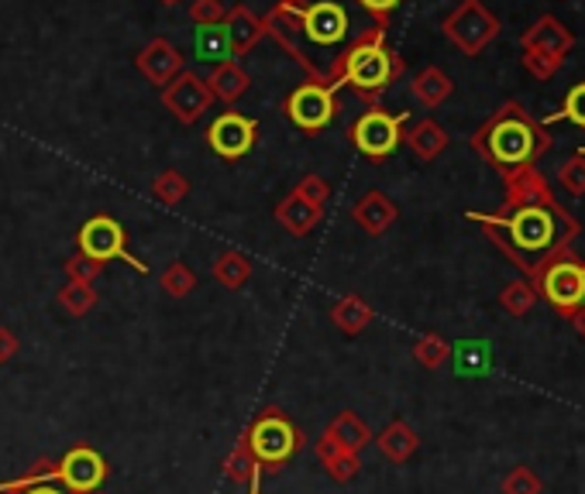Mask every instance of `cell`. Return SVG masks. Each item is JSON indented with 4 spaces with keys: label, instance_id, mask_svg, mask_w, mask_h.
Instances as JSON below:
<instances>
[{
    "label": "cell",
    "instance_id": "obj_1",
    "mask_svg": "<svg viewBox=\"0 0 585 494\" xmlns=\"http://www.w3.org/2000/svg\"><path fill=\"white\" fill-rule=\"evenodd\" d=\"M503 206L496 213H468L499 248V254L531 282L552 261L575 251L582 223L568 213L537 165L503 175Z\"/></svg>",
    "mask_w": 585,
    "mask_h": 494
},
{
    "label": "cell",
    "instance_id": "obj_2",
    "mask_svg": "<svg viewBox=\"0 0 585 494\" xmlns=\"http://www.w3.org/2000/svg\"><path fill=\"white\" fill-rule=\"evenodd\" d=\"M355 0H279L266 21V38L297 62L310 83L331 87V72L345 49L369 28H358L351 18Z\"/></svg>",
    "mask_w": 585,
    "mask_h": 494
},
{
    "label": "cell",
    "instance_id": "obj_3",
    "mask_svg": "<svg viewBox=\"0 0 585 494\" xmlns=\"http://www.w3.org/2000/svg\"><path fill=\"white\" fill-rule=\"evenodd\" d=\"M552 131L524 110V103L509 100L493 118L472 134V151L499 175L537 165L541 155L552 151Z\"/></svg>",
    "mask_w": 585,
    "mask_h": 494
},
{
    "label": "cell",
    "instance_id": "obj_4",
    "mask_svg": "<svg viewBox=\"0 0 585 494\" xmlns=\"http://www.w3.org/2000/svg\"><path fill=\"white\" fill-rule=\"evenodd\" d=\"M407 72L404 56H396L386 42V28L369 24L355 42L345 49L331 72V90L348 87L358 100L379 107V97Z\"/></svg>",
    "mask_w": 585,
    "mask_h": 494
},
{
    "label": "cell",
    "instance_id": "obj_5",
    "mask_svg": "<svg viewBox=\"0 0 585 494\" xmlns=\"http://www.w3.org/2000/svg\"><path fill=\"white\" fill-rule=\"evenodd\" d=\"M245 443L251 450L255 464L266 471H279L292 461V453L304 446V433L300 426L289 420L282 409H266L259 412V420H255L245 433Z\"/></svg>",
    "mask_w": 585,
    "mask_h": 494
},
{
    "label": "cell",
    "instance_id": "obj_6",
    "mask_svg": "<svg viewBox=\"0 0 585 494\" xmlns=\"http://www.w3.org/2000/svg\"><path fill=\"white\" fill-rule=\"evenodd\" d=\"M531 285H534L537 299H544L558 316L572 320L585 306V261H578L572 251V254L552 261L547 269H541L531 279Z\"/></svg>",
    "mask_w": 585,
    "mask_h": 494
},
{
    "label": "cell",
    "instance_id": "obj_7",
    "mask_svg": "<svg viewBox=\"0 0 585 494\" xmlns=\"http://www.w3.org/2000/svg\"><path fill=\"white\" fill-rule=\"evenodd\" d=\"M442 31L462 56L475 59L479 52H486V46L496 42L503 24L483 0H462V4L442 21Z\"/></svg>",
    "mask_w": 585,
    "mask_h": 494
},
{
    "label": "cell",
    "instance_id": "obj_8",
    "mask_svg": "<svg viewBox=\"0 0 585 494\" xmlns=\"http://www.w3.org/2000/svg\"><path fill=\"white\" fill-rule=\"evenodd\" d=\"M77 248H80V254H87V258H93V261H100V264H107V261H125V264H131L135 272L149 275V264L131 254V248H128V231L121 226V220L107 216V213H97V216H90V220L80 226Z\"/></svg>",
    "mask_w": 585,
    "mask_h": 494
},
{
    "label": "cell",
    "instance_id": "obj_9",
    "mask_svg": "<svg viewBox=\"0 0 585 494\" xmlns=\"http://www.w3.org/2000/svg\"><path fill=\"white\" fill-rule=\"evenodd\" d=\"M404 124H407V110L389 113L386 107H369L351 124L348 138H351L355 151H361L365 159L383 162V159L393 155L399 144H404Z\"/></svg>",
    "mask_w": 585,
    "mask_h": 494
},
{
    "label": "cell",
    "instance_id": "obj_10",
    "mask_svg": "<svg viewBox=\"0 0 585 494\" xmlns=\"http://www.w3.org/2000/svg\"><path fill=\"white\" fill-rule=\"evenodd\" d=\"M282 110H286V118H289L292 124H297L300 131L317 134V131H324L327 124H331V121L338 118L341 103H338V90L307 80V83H300L297 90H289Z\"/></svg>",
    "mask_w": 585,
    "mask_h": 494
},
{
    "label": "cell",
    "instance_id": "obj_11",
    "mask_svg": "<svg viewBox=\"0 0 585 494\" xmlns=\"http://www.w3.org/2000/svg\"><path fill=\"white\" fill-rule=\"evenodd\" d=\"M52 477L72 494H97L107 481V461L93 446H72L59 461H52Z\"/></svg>",
    "mask_w": 585,
    "mask_h": 494
},
{
    "label": "cell",
    "instance_id": "obj_12",
    "mask_svg": "<svg viewBox=\"0 0 585 494\" xmlns=\"http://www.w3.org/2000/svg\"><path fill=\"white\" fill-rule=\"evenodd\" d=\"M259 141V121L255 118H245L238 110H225L221 118H217L210 128H207V144L217 159L225 162H238L245 159L248 151Z\"/></svg>",
    "mask_w": 585,
    "mask_h": 494
},
{
    "label": "cell",
    "instance_id": "obj_13",
    "mask_svg": "<svg viewBox=\"0 0 585 494\" xmlns=\"http://www.w3.org/2000/svg\"><path fill=\"white\" fill-rule=\"evenodd\" d=\"M210 103H214V93H210L207 80L197 72H190V69H182L176 80L162 90V107L187 128L204 118V113L210 110Z\"/></svg>",
    "mask_w": 585,
    "mask_h": 494
},
{
    "label": "cell",
    "instance_id": "obj_14",
    "mask_svg": "<svg viewBox=\"0 0 585 494\" xmlns=\"http://www.w3.org/2000/svg\"><path fill=\"white\" fill-rule=\"evenodd\" d=\"M135 69L149 80L152 87L166 90L176 75L187 69V56H182L169 38H152L149 46H145L138 56H135Z\"/></svg>",
    "mask_w": 585,
    "mask_h": 494
},
{
    "label": "cell",
    "instance_id": "obj_15",
    "mask_svg": "<svg viewBox=\"0 0 585 494\" xmlns=\"http://www.w3.org/2000/svg\"><path fill=\"white\" fill-rule=\"evenodd\" d=\"M520 46H524V52H544V56L565 62V56L575 49V34L555 14H544L524 31Z\"/></svg>",
    "mask_w": 585,
    "mask_h": 494
},
{
    "label": "cell",
    "instance_id": "obj_16",
    "mask_svg": "<svg viewBox=\"0 0 585 494\" xmlns=\"http://www.w3.org/2000/svg\"><path fill=\"white\" fill-rule=\"evenodd\" d=\"M396 216H399L396 203H393L386 193H379V189H373V193H365V196L351 206V220H355L369 238H383V234L389 231V226L396 223Z\"/></svg>",
    "mask_w": 585,
    "mask_h": 494
},
{
    "label": "cell",
    "instance_id": "obj_17",
    "mask_svg": "<svg viewBox=\"0 0 585 494\" xmlns=\"http://www.w3.org/2000/svg\"><path fill=\"white\" fill-rule=\"evenodd\" d=\"M225 24H228V38H231V56H235V62L245 59V56L266 38V21H262L259 14H251L248 4L228 8Z\"/></svg>",
    "mask_w": 585,
    "mask_h": 494
},
{
    "label": "cell",
    "instance_id": "obj_18",
    "mask_svg": "<svg viewBox=\"0 0 585 494\" xmlns=\"http://www.w3.org/2000/svg\"><path fill=\"white\" fill-rule=\"evenodd\" d=\"M276 220H279V226H286V231H289L292 238H307L310 231H317V223L324 220V206L304 200V196L297 193V189H292L289 196L279 200Z\"/></svg>",
    "mask_w": 585,
    "mask_h": 494
},
{
    "label": "cell",
    "instance_id": "obj_19",
    "mask_svg": "<svg viewBox=\"0 0 585 494\" xmlns=\"http://www.w3.org/2000/svg\"><path fill=\"white\" fill-rule=\"evenodd\" d=\"M207 87L214 93V100H221V103H238L248 87H251V75L245 72L241 62H221V65H214V72L207 75Z\"/></svg>",
    "mask_w": 585,
    "mask_h": 494
},
{
    "label": "cell",
    "instance_id": "obj_20",
    "mask_svg": "<svg viewBox=\"0 0 585 494\" xmlns=\"http://www.w3.org/2000/svg\"><path fill=\"white\" fill-rule=\"evenodd\" d=\"M376 446H379V453L389 461V464H407L414 453H417V446H420V436L414 433V426L410 423H404V420H393L379 436H376Z\"/></svg>",
    "mask_w": 585,
    "mask_h": 494
},
{
    "label": "cell",
    "instance_id": "obj_21",
    "mask_svg": "<svg viewBox=\"0 0 585 494\" xmlns=\"http://www.w3.org/2000/svg\"><path fill=\"white\" fill-rule=\"evenodd\" d=\"M317 461L324 464L327 477L338 481V484H348L361 471V457H358V453L341 450L331 436H320L317 440Z\"/></svg>",
    "mask_w": 585,
    "mask_h": 494
},
{
    "label": "cell",
    "instance_id": "obj_22",
    "mask_svg": "<svg viewBox=\"0 0 585 494\" xmlns=\"http://www.w3.org/2000/svg\"><path fill=\"white\" fill-rule=\"evenodd\" d=\"M404 141L410 144V151L420 159V162H434L437 155H445V148H448V131L437 124V121H417L410 131H404Z\"/></svg>",
    "mask_w": 585,
    "mask_h": 494
},
{
    "label": "cell",
    "instance_id": "obj_23",
    "mask_svg": "<svg viewBox=\"0 0 585 494\" xmlns=\"http://www.w3.org/2000/svg\"><path fill=\"white\" fill-rule=\"evenodd\" d=\"M452 90H455L452 75H448L445 69H437V65H427V69H420V72L414 75V83H410V93H414V100H417V103H424L427 110L442 107V103L452 97Z\"/></svg>",
    "mask_w": 585,
    "mask_h": 494
},
{
    "label": "cell",
    "instance_id": "obj_24",
    "mask_svg": "<svg viewBox=\"0 0 585 494\" xmlns=\"http://www.w3.org/2000/svg\"><path fill=\"white\" fill-rule=\"evenodd\" d=\"M194 56L204 59V62H214V65H221V62H231V38H228V24H204L197 28L194 34Z\"/></svg>",
    "mask_w": 585,
    "mask_h": 494
},
{
    "label": "cell",
    "instance_id": "obj_25",
    "mask_svg": "<svg viewBox=\"0 0 585 494\" xmlns=\"http://www.w3.org/2000/svg\"><path fill=\"white\" fill-rule=\"evenodd\" d=\"M324 436H331L341 450H351V453H361L365 446L373 443V430L365 426L355 412H338L331 423H327Z\"/></svg>",
    "mask_w": 585,
    "mask_h": 494
},
{
    "label": "cell",
    "instance_id": "obj_26",
    "mask_svg": "<svg viewBox=\"0 0 585 494\" xmlns=\"http://www.w3.org/2000/svg\"><path fill=\"white\" fill-rule=\"evenodd\" d=\"M373 320H376V310H373L361 295H341V299L335 302V310H331V323H335L345 336L361 333Z\"/></svg>",
    "mask_w": 585,
    "mask_h": 494
},
{
    "label": "cell",
    "instance_id": "obj_27",
    "mask_svg": "<svg viewBox=\"0 0 585 494\" xmlns=\"http://www.w3.org/2000/svg\"><path fill=\"white\" fill-rule=\"evenodd\" d=\"M0 494H72V491L62 487V484L52 477V464L42 461V464H34L28 474H21L18 481L0 484Z\"/></svg>",
    "mask_w": 585,
    "mask_h": 494
},
{
    "label": "cell",
    "instance_id": "obj_28",
    "mask_svg": "<svg viewBox=\"0 0 585 494\" xmlns=\"http://www.w3.org/2000/svg\"><path fill=\"white\" fill-rule=\"evenodd\" d=\"M214 279H217V285H225V289L235 292V289H241L251 279V261L241 251L217 254L214 258Z\"/></svg>",
    "mask_w": 585,
    "mask_h": 494
},
{
    "label": "cell",
    "instance_id": "obj_29",
    "mask_svg": "<svg viewBox=\"0 0 585 494\" xmlns=\"http://www.w3.org/2000/svg\"><path fill=\"white\" fill-rule=\"evenodd\" d=\"M149 193L162 203V206H179L182 200L190 196V179L182 175L179 169H166L152 179Z\"/></svg>",
    "mask_w": 585,
    "mask_h": 494
},
{
    "label": "cell",
    "instance_id": "obj_30",
    "mask_svg": "<svg viewBox=\"0 0 585 494\" xmlns=\"http://www.w3.org/2000/svg\"><path fill=\"white\" fill-rule=\"evenodd\" d=\"M59 306L69 313V316H87L97 302H100V295H97V289L93 285H87V282H66L62 289H59Z\"/></svg>",
    "mask_w": 585,
    "mask_h": 494
},
{
    "label": "cell",
    "instance_id": "obj_31",
    "mask_svg": "<svg viewBox=\"0 0 585 494\" xmlns=\"http://www.w3.org/2000/svg\"><path fill=\"white\" fill-rule=\"evenodd\" d=\"M159 285L169 299H187L197 289V272L190 269L187 261H172L166 264V272L159 275Z\"/></svg>",
    "mask_w": 585,
    "mask_h": 494
},
{
    "label": "cell",
    "instance_id": "obj_32",
    "mask_svg": "<svg viewBox=\"0 0 585 494\" xmlns=\"http://www.w3.org/2000/svg\"><path fill=\"white\" fill-rule=\"evenodd\" d=\"M225 474H228L235 484H251L255 474H262V467L255 464V457H251V450H248L245 436L235 443V450L225 457Z\"/></svg>",
    "mask_w": 585,
    "mask_h": 494
},
{
    "label": "cell",
    "instance_id": "obj_33",
    "mask_svg": "<svg viewBox=\"0 0 585 494\" xmlns=\"http://www.w3.org/2000/svg\"><path fill=\"white\" fill-rule=\"evenodd\" d=\"M414 357H417L420 367L437 371V367H442L452 357V344H448L445 336H437V333H424L417 344H414Z\"/></svg>",
    "mask_w": 585,
    "mask_h": 494
},
{
    "label": "cell",
    "instance_id": "obj_34",
    "mask_svg": "<svg viewBox=\"0 0 585 494\" xmlns=\"http://www.w3.org/2000/svg\"><path fill=\"white\" fill-rule=\"evenodd\" d=\"M534 302H537V292L527 279H517V282H509L499 295V306L509 313V316H527L534 310Z\"/></svg>",
    "mask_w": 585,
    "mask_h": 494
},
{
    "label": "cell",
    "instance_id": "obj_35",
    "mask_svg": "<svg viewBox=\"0 0 585 494\" xmlns=\"http://www.w3.org/2000/svg\"><path fill=\"white\" fill-rule=\"evenodd\" d=\"M555 121H568V124H575V128H585V83H575V87L568 90L562 110L552 113V118L544 121V128L555 124Z\"/></svg>",
    "mask_w": 585,
    "mask_h": 494
},
{
    "label": "cell",
    "instance_id": "obj_36",
    "mask_svg": "<svg viewBox=\"0 0 585 494\" xmlns=\"http://www.w3.org/2000/svg\"><path fill=\"white\" fill-rule=\"evenodd\" d=\"M558 185L568 196H585V155H572L562 169H558Z\"/></svg>",
    "mask_w": 585,
    "mask_h": 494
},
{
    "label": "cell",
    "instance_id": "obj_37",
    "mask_svg": "<svg viewBox=\"0 0 585 494\" xmlns=\"http://www.w3.org/2000/svg\"><path fill=\"white\" fill-rule=\"evenodd\" d=\"M62 272H66V279H69V282H87V285H93V282H97V275L103 272V264L77 251V254H72V258L62 264Z\"/></svg>",
    "mask_w": 585,
    "mask_h": 494
},
{
    "label": "cell",
    "instance_id": "obj_38",
    "mask_svg": "<svg viewBox=\"0 0 585 494\" xmlns=\"http://www.w3.org/2000/svg\"><path fill=\"white\" fill-rule=\"evenodd\" d=\"M541 491H544V484L531 467H514L503 481V494H541Z\"/></svg>",
    "mask_w": 585,
    "mask_h": 494
},
{
    "label": "cell",
    "instance_id": "obj_39",
    "mask_svg": "<svg viewBox=\"0 0 585 494\" xmlns=\"http://www.w3.org/2000/svg\"><path fill=\"white\" fill-rule=\"evenodd\" d=\"M228 18V8H225V0H190V21L197 28L204 24H221Z\"/></svg>",
    "mask_w": 585,
    "mask_h": 494
},
{
    "label": "cell",
    "instance_id": "obj_40",
    "mask_svg": "<svg viewBox=\"0 0 585 494\" xmlns=\"http://www.w3.org/2000/svg\"><path fill=\"white\" fill-rule=\"evenodd\" d=\"M524 69L534 75V80L547 83L562 69V59H552V56H544V52H524Z\"/></svg>",
    "mask_w": 585,
    "mask_h": 494
},
{
    "label": "cell",
    "instance_id": "obj_41",
    "mask_svg": "<svg viewBox=\"0 0 585 494\" xmlns=\"http://www.w3.org/2000/svg\"><path fill=\"white\" fill-rule=\"evenodd\" d=\"M355 4L369 14V21L373 24H379V28H389V18H393V11L404 4V0H355Z\"/></svg>",
    "mask_w": 585,
    "mask_h": 494
},
{
    "label": "cell",
    "instance_id": "obj_42",
    "mask_svg": "<svg viewBox=\"0 0 585 494\" xmlns=\"http://www.w3.org/2000/svg\"><path fill=\"white\" fill-rule=\"evenodd\" d=\"M297 193H300L304 200H310V203L324 206V203H327V196H331V185H327L320 175H304V179H300V185H297Z\"/></svg>",
    "mask_w": 585,
    "mask_h": 494
},
{
    "label": "cell",
    "instance_id": "obj_43",
    "mask_svg": "<svg viewBox=\"0 0 585 494\" xmlns=\"http://www.w3.org/2000/svg\"><path fill=\"white\" fill-rule=\"evenodd\" d=\"M18 351H21V340L14 336V330L0 326V364L14 361V357H18Z\"/></svg>",
    "mask_w": 585,
    "mask_h": 494
},
{
    "label": "cell",
    "instance_id": "obj_44",
    "mask_svg": "<svg viewBox=\"0 0 585 494\" xmlns=\"http://www.w3.org/2000/svg\"><path fill=\"white\" fill-rule=\"evenodd\" d=\"M572 326H575V330H578V336L585 340V306H582V310L572 316Z\"/></svg>",
    "mask_w": 585,
    "mask_h": 494
},
{
    "label": "cell",
    "instance_id": "obj_45",
    "mask_svg": "<svg viewBox=\"0 0 585 494\" xmlns=\"http://www.w3.org/2000/svg\"><path fill=\"white\" fill-rule=\"evenodd\" d=\"M251 494H262V474L251 477Z\"/></svg>",
    "mask_w": 585,
    "mask_h": 494
},
{
    "label": "cell",
    "instance_id": "obj_46",
    "mask_svg": "<svg viewBox=\"0 0 585 494\" xmlns=\"http://www.w3.org/2000/svg\"><path fill=\"white\" fill-rule=\"evenodd\" d=\"M162 4H166V8H172V4H179V0H162Z\"/></svg>",
    "mask_w": 585,
    "mask_h": 494
},
{
    "label": "cell",
    "instance_id": "obj_47",
    "mask_svg": "<svg viewBox=\"0 0 585 494\" xmlns=\"http://www.w3.org/2000/svg\"><path fill=\"white\" fill-rule=\"evenodd\" d=\"M578 155H585V148H582V151H578Z\"/></svg>",
    "mask_w": 585,
    "mask_h": 494
},
{
    "label": "cell",
    "instance_id": "obj_48",
    "mask_svg": "<svg viewBox=\"0 0 585 494\" xmlns=\"http://www.w3.org/2000/svg\"><path fill=\"white\" fill-rule=\"evenodd\" d=\"M97 494H100V491H97Z\"/></svg>",
    "mask_w": 585,
    "mask_h": 494
}]
</instances>
